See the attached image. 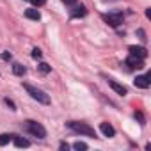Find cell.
Segmentation results:
<instances>
[{
  "label": "cell",
  "mask_w": 151,
  "mask_h": 151,
  "mask_svg": "<svg viewBox=\"0 0 151 151\" xmlns=\"http://www.w3.org/2000/svg\"><path fill=\"white\" fill-rule=\"evenodd\" d=\"M25 128H27L29 133H32V135H36V137H39V139H45V137H46V130H45V126L39 124V123H36V121H27Z\"/></svg>",
  "instance_id": "3"
},
{
  "label": "cell",
  "mask_w": 151,
  "mask_h": 151,
  "mask_svg": "<svg viewBox=\"0 0 151 151\" xmlns=\"http://www.w3.org/2000/svg\"><path fill=\"white\" fill-rule=\"evenodd\" d=\"M13 139V135H9V133H2L0 135V146H6V144H9V140Z\"/></svg>",
  "instance_id": "14"
},
{
  "label": "cell",
  "mask_w": 151,
  "mask_h": 151,
  "mask_svg": "<svg viewBox=\"0 0 151 151\" xmlns=\"http://www.w3.org/2000/svg\"><path fill=\"white\" fill-rule=\"evenodd\" d=\"M68 147H69V146H68L66 142H60V149H66V151H68Z\"/></svg>",
  "instance_id": "23"
},
{
  "label": "cell",
  "mask_w": 151,
  "mask_h": 151,
  "mask_svg": "<svg viewBox=\"0 0 151 151\" xmlns=\"http://www.w3.org/2000/svg\"><path fill=\"white\" fill-rule=\"evenodd\" d=\"M151 75L147 73V75H139V77L133 80V84H135V87H140V89H147L149 87V84H151Z\"/></svg>",
  "instance_id": "5"
},
{
  "label": "cell",
  "mask_w": 151,
  "mask_h": 151,
  "mask_svg": "<svg viewBox=\"0 0 151 151\" xmlns=\"http://www.w3.org/2000/svg\"><path fill=\"white\" fill-rule=\"evenodd\" d=\"M13 73H14V75H18V77H23V75L27 73V68H25L23 64L16 62V64H13Z\"/></svg>",
  "instance_id": "12"
},
{
  "label": "cell",
  "mask_w": 151,
  "mask_h": 151,
  "mask_svg": "<svg viewBox=\"0 0 151 151\" xmlns=\"http://www.w3.org/2000/svg\"><path fill=\"white\" fill-rule=\"evenodd\" d=\"M100 130H101V133H103V135H105V137H109V139H110V137H114V135H116V130H114V126H112V124H110V123H107V121H105V123H101V124H100Z\"/></svg>",
  "instance_id": "8"
},
{
  "label": "cell",
  "mask_w": 151,
  "mask_h": 151,
  "mask_svg": "<svg viewBox=\"0 0 151 151\" xmlns=\"http://www.w3.org/2000/svg\"><path fill=\"white\" fill-rule=\"evenodd\" d=\"M128 50H130V55H133V57H139V59H146V57H147V50H146L144 46H135V45H132Z\"/></svg>",
  "instance_id": "7"
},
{
  "label": "cell",
  "mask_w": 151,
  "mask_h": 151,
  "mask_svg": "<svg viewBox=\"0 0 151 151\" xmlns=\"http://www.w3.org/2000/svg\"><path fill=\"white\" fill-rule=\"evenodd\" d=\"M139 37H140L142 41H146V34H144V30H142V29H139Z\"/></svg>",
  "instance_id": "22"
},
{
  "label": "cell",
  "mask_w": 151,
  "mask_h": 151,
  "mask_svg": "<svg viewBox=\"0 0 151 151\" xmlns=\"http://www.w3.org/2000/svg\"><path fill=\"white\" fill-rule=\"evenodd\" d=\"M41 55H43V53H41L39 48H34V50H32V57H34V59H41Z\"/></svg>",
  "instance_id": "19"
},
{
  "label": "cell",
  "mask_w": 151,
  "mask_h": 151,
  "mask_svg": "<svg viewBox=\"0 0 151 151\" xmlns=\"http://www.w3.org/2000/svg\"><path fill=\"white\" fill-rule=\"evenodd\" d=\"M4 103H6V105L11 109V110H16V105H14V101H11L9 98H6V100H4Z\"/></svg>",
  "instance_id": "17"
},
{
  "label": "cell",
  "mask_w": 151,
  "mask_h": 151,
  "mask_svg": "<svg viewBox=\"0 0 151 151\" xmlns=\"http://www.w3.org/2000/svg\"><path fill=\"white\" fill-rule=\"evenodd\" d=\"M86 14H87V9L84 6H77V7L71 11V16L73 18H80V16H86Z\"/></svg>",
  "instance_id": "11"
},
{
  "label": "cell",
  "mask_w": 151,
  "mask_h": 151,
  "mask_svg": "<svg viewBox=\"0 0 151 151\" xmlns=\"http://www.w3.org/2000/svg\"><path fill=\"white\" fill-rule=\"evenodd\" d=\"M62 2H64V4H75L77 0H62Z\"/></svg>",
  "instance_id": "24"
},
{
  "label": "cell",
  "mask_w": 151,
  "mask_h": 151,
  "mask_svg": "<svg viewBox=\"0 0 151 151\" xmlns=\"http://www.w3.org/2000/svg\"><path fill=\"white\" fill-rule=\"evenodd\" d=\"M109 86H110L117 94H121V96H124V94L128 93V91H126V87H124V86H121V84H117L116 80H109Z\"/></svg>",
  "instance_id": "9"
},
{
  "label": "cell",
  "mask_w": 151,
  "mask_h": 151,
  "mask_svg": "<svg viewBox=\"0 0 151 151\" xmlns=\"http://www.w3.org/2000/svg\"><path fill=\"white\" fill-rule=\"evenodd\" d=\"M25 16H27L29 20H34V22L41 20V13H39L36 7H32V9H27V11H25Z\"/></svg>",
  "instance_id": "10"
},
{
  "label": "cell",
  "mask_w": 151,
  "mask_h": 151,
  "mask_svg": "<svg viewBox=\"0 0 151 151\" xmlns=\"http://www.w3.org/2000/svg\"><path fill=\"white\" fill-rule=\"evenodd\" d=\"M23 89L30 94L32 100H36V101H39V103H43V105H48V103H50V96H48L46 93H43L41 89H37V87H34V86H30V84H23Z\"/></svg>",
  "instance_id": "1"
},
{
  "label": "cell",
  "mask_w": 151,
  "mask_h": 151,
  "mask_svg": "<svg viewBox=\"0 0 151 151\" xmlns=\"http://www.w3.org/2000/svg\"><path fill=\"white\" fill-rule=\"evenodd\" d=\"M30 2H32L34 7H39V6H45L46 4V0H30Z\"/></svg>",
  "instance_id": "18"
},
{
  "label": "cell",
  "mask_w": 151,
  "mask_h": 151,
  "mask_svg": "<svg viewBox=\"0 0 151 151\" xmlns=\"http://www.w3.org/2000/svg\"><path fill=\"white\" fill-rule=\"evenodd\" d=\"M73 147L80 151V149H87V144H86V142H80V140H78V142H75V144H73Z\"/></svg>",
  "instance_id": "16"
},
{
  "label": "cell",
  "mask_w": 151,
  "mask_h": 151,
  "mask_svg": "<svg viewBox=\"0 0 151 151\" xmlns=\"http://www.w3.org/2000/svg\"><path fill=\"white\" fill-rule=\"evenodd\" d=\"M103 20H105L110 27H114V29L123 23V16H121V14H103Z\"/></svg>",
  "instance_id": "6"
},
{
  "label": "cell",
  "mask_w": 151,
  "mask_h": 151,
  "mask_svg": "<svg viewBox=\"0 0 151 151\" xmlns=\"http://www.w3.org/2000/svg\"><path fill=\"white\" fill-rule=\"evenodd\" d=\"M37 69H39L41 73H50V69H52V68H50V66H48L46 62H41V64L37 66Z\"/></svg>",
  "instance_id": "15"
},
{
  "label": "cell",
  "mask_w": 151,
  "mask_h": 151,
  "mask_svg": "<svg viewBox=\"0 0 151 151\" xmlns=\"http://www.w3.org/2000/svg\"><path fill=\"white\" fill-rule=\"evenodd\" d=\"M68 128H71L73 132H77V133H82V135H87V137H96V132L93 126L86 124V123H77V121H71L68 123Z\"/></svg>",
  "instance_id": "2"
},
{
  "label": "cell",
  "mask_w": 151,
  "mask_h": 151,
  "mask_svg": "<svg viewBox=\"0 0 151 151\" xmlns=\"http://www.w3.org/2000/svg\"><path fill=\"white\" fill-rule=\"evenodd\" d=\"M135 119H139V121H140V123L144 124V116H142L140 112H135Z\"/></svg>",
  "instance_id": "21"
},
{
  "label": "cell",
  "mask_w": 151,
  "mask_h": 151,
  "mask_svg": "<svg viewBox=\"0 0 151 151\" xmlns=\"http://www.w3.org/2000/svg\"><path fill=\"white\" fill-rule=\"evenodd\" d=\"M124 66H126L128 69H142V68H144V59H139V57L130 55V57L124 60Z\"/></svg>",
  "instance_id": "4"
},
{
  "label": "cell",
  "mask_w": 151,
  "mask_h": 151,
  "mask_svg": "<svg viewBox=\"0 0 151 151\" xmlns=\"http://www.w3.org/2000/svg\"><path fill=\"white\" fill-rule=\"evenodd\" d=\"M0 57H2L4 60H11V53H9V52H4L2 55H0Z\"/></svg>",
  "instance_id": "20"
},
{
  "label": "cell",
  "mask_w": 151,
  "mask_h": 151,
  "mask_svg": "<svg viewBox=\"0 0 151 151\" xmlns=\"http://www.w3.org/2000/svg\"><path fill=\"white\" fill-rule=\"evenodd\" d=\"M13 140H14V146L16 147H29L30 146V142L27 139H23V137H14L13 135Z\"/></svg>",
  "instance_id": "13"
}]
</instances>
